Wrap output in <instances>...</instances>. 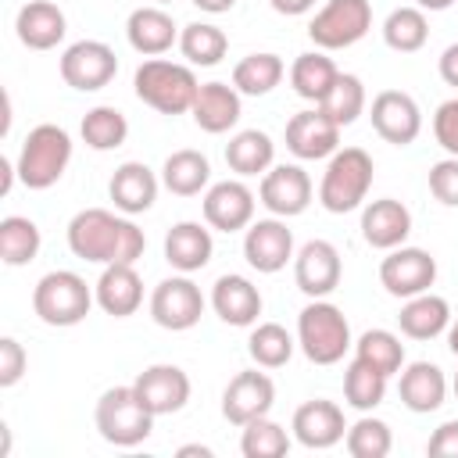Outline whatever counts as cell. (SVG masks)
Masks as SVG:
<instances>
[{
    "mask_svg": "<svg viewBox=\"0 0 458 458\" xmlns=\"http://www.w3.org/2000/svg\"><path fill=\"white\" fill-rule=\"evenodd\" d=\"M68 247L82 261L97 265H136L147 250L143 229L104 208H86L68 222Z\"/></svg>",
    "mask_w": 458,
    "mask_h": 458,
    "instance_id": "obj_1",
    "label": "cell"
},
{
    "mask_svg": "<svg viewBox=\"0 0 458 458\" xmlns=\"http://www.w3.org/2000/svg\"><path fill=\"white\" fill-rule=\"evenodd\" d=\"M132 86H136V97L147 107L161 111V114H182V111H190L193 100H197V89H200L193 68L175 64V61H165V57L143 61L136 68Z\"/></svg>",
    "mask_w": 458,
    "mask_h": 458,
    "instance_id": "obj_2",
    "label": "cell"
},
{
    "mask_svg": "<svg viewBox=\"0 0 458 458\" xmlns=\"http://www.w3.org/2000/svg\"><path fill=\"white\" fill-rule=\"evenodd\" d=\"M68 161H72V136L61 125L43 122L29 129L14 165H18V179L29 190H50L64 175Z\"/></svg>",
    "mask_w": 458,
    "mask_h": 458,
    "instance_id": "obj_3",
    "label": "cell"
},
{
    "mask_svg": "<svg viewBox=\"0 0 458 458\" xmlns=\"http://www.w3.org/2000/svg\"><path fill=\"white\" fill-rule=\"evenodd\" d=\"M372 157L361 147H344L329 157L322 182H318V200L326 211L333 215H347L354 208H361V200L369 197L372 186Z\"/></svg>",
    "mask_w": 458,
    "mask_h": 458,
    "instance_id": "obj_4",
    "label": "cell"
},
{
    "mask_svg": "<svg viewBox=\"0 0 458 458\" xmlns=\"http://www.w3.org/2000/svg\"><path fill=\"white\" fill-rule=\"evenodd\" d=\"M93 301H97V293L86 286V279L68 268L47 272L32 290V311L39 315V322L57 326V329L79 326L89 315Z\"/></svg>",
    "mask_w": 458,
    "mask_h": 458,
    "instance_id": "obj_5",
    "label": "cell"
},
{
    "mask_svg": "<svg viewBox=\"0 0 458 458\" xmlns=\"http://www.w3.org/2000/svg\"><path fill=\"white\" fill-rule=\"evenodd\" d=\"M297 344L308 361L315 365H336L351 347V326L344 311L322 297H315L297 315Z\"/></svg>",
    "mask_w": 458,
    "mask_h": 458,
    "instance_id": "obj_6",
    "label": "cell"
},
{
    "mask_svg": "<svg viewBox=\"0 0 458 458\" xmlns=\"http://www.w3.org/2000/svg\"><path fill=\"white\" fill-rule=\"evenodd\" d=\"M97 429L114 447H136L150 437L154 415L143 408L132 386H111L97 401Z\"/></svg>",
    "mask_w": 458,
    "mask_h": 458,
    "instance_id": "obj_7",
    "label": "cell"
},
{
    "mask_svg": "<svg viewBox=\"0 0 458 458\" xmlns=\"http://www.w3.org/2000/svg\"><path fill=\"white\" fill-rule=\"evenodd\" d=\"M372 29V4L369 0H326V7L311 18L308 36L322 50L354 47Z\"/></svg>",
    "mask_w": 458,
    "mask_h": 458,
    "instance_id": "obj_8",
    "label": "cell"
},
{
    "mask_svg": "<svg viewBox=\"0 0 458 458\" xmlns=\"http://www.w3.org/2000/svg\"><path fill=\"white\" fill-rule=\"evenodd\" d=\"M200 315H204V293H200V286L186 272L154 286V293H150V318L161 329H172V333L193 329L200 322Z\"/></svg>",
    "mask_w": 458,
    "mask_h": 458,
    "instance_id": "obj_9",
    "label": "cell"
},
{
    "mask_svg": "<svg viewBox=\"0 0 458 458\" xmlns=\"http://www.w3.org/2000/svg\"><path fill=\"white\" fill-rule=\"evenodd\" d=\"M114 75H118V57L100 39H79L61 54V79L79 93L104 89Z\"/></svg>",
    "mask_w": 458,
    "mask_h": 458,
    "instance_id": "obj_10",
    "label": "cell"
},
{
    "mask_svg": "<svg viewBox=\"0 0 458 458\" xmlns=\"http://www.w3.org/2000/svg\"><path fill=\"white\" fill-rule=\"evenodd\" d=\"M437 279V258L422 247H394L379 261V283L390 297H415L426 293Z\"/></svg>",
    "mask_w": 458,
    "mask_h": 458,
    "instance_id": "obj_11",
    "label": "cell"
},
{
    "mask_svg": "<svg viewBox=\"0 0 458 458\" xmlns=\"http://www.w3.org/2000/svg\"><path fill=\"white\" fill-rule=\"evenodd\" d=\"M369 118H372V129L394 143V147H408L419 140L422 132V111L415 104L411 93L404 89H383L372 97V107H369Z\"/></svg>",
    "mask_w": 458,
    "mask_h": 458,
    "instance_id": "obj_12",
    "label": "cell"
},
{
    "mask_svg": "<svg viewBox=\"0 0 458 458\" xmlns=\"http://www.w3.org/2000/svg\"><path fill=\"white\" fill-rule=\"evenodd\" d=\"M276 404V383L258 372V369H247V372H236L222 394V415L233 422V426H247L250 419H261L268 415Z\"/></svg>",
    "mask_w": 458,
    "mask_h": 458,
    "instance_id": "obj_13",
    "label": "cell"
},
{
    "mask_svg": "<svg viewBox=\"0 0 458 458\" xmlns=\"http://www.w3.org/2000/svg\"><path fill=\"white\" fill-rule=\"evenodd\" d=\"M286 147L301 161H318L333 157L340 150V125L315 104L311 111H297L286 122Z\"/></svg>",
    "mask_w": 458,
    "mask_h": 458,
    "instance_id": "obj_14",
    "label": "cell"
},
{
    "mask_svg": "<svg viewBox=\"0 0 458 458\" xmlns=\"http://www.w3.org/2000/svg\"><path fill=\"white\" fill-rule=\"evenodd\" d=\"M340 276H344V261L329 240H308L293 258V279L301 293H308L311 301L329 297L340 286Z\"/></svg>",
    "mask_w": 458,
    "mask_h": 458,
    "instance_id": "obj_15",
    "label": "cell"
},
{
    "mask_svg": "<svg viewBox=\"0 0 458 458\" xmlns=\"http://www.w3.org/2000/svg\"><path fill=\"white\" fill-rule=\"evenodd\" d=\"M258 197L272 215L293 218V215L308 211V204H311V179L301 165H276L261 175Z\"/></svg>",
    "mask_w": 458,
    "mask_h": 458,
    "instance_id": "obj_16",
    "label": "cell"
},
{
    "mask_svg": "<svg viewBox=\"0 0 458 458\" xmlns=\"http://www.w3.org/2000/svg\"><path fill=\"white\" fill-rule=\"evenodd\" d=\"M132 390L143 401V408L157 419V415L179 411L190 401V376L179 365H150L136 376Z\"/></svg>",
    "mask_w": 458,
    "mask_h": 458,
    "instance_id": "obj_17",
    "label": "cell"
},
{
    "mask_svg": "<svg viewBox=\"0 0 458 458\" xmlns=\"http://www.w3.org/2000/svg\"><path fill=\"white\" fill-rule=\"evenodd\" d=\"M204 218L218 233H240L254 222V193L240 179H222L204 193Z\"/></svg>",
    "mask_w": 458,
    "mask_h": 458,
    "instance_id": "obj_18",
    "label": "cell"
},
{
    "mask_svg": "<svg viewBox=\"0 0 458 458\" xmlns=\"http://www.w3.org/2000/svg\"><path fill=\"white\" fill-rule=\"evenodd\" d=\"M243 258H247L250 268L272 276V272L286 268V261L293 258V233L279 218L250 222L247 236H243Z\"/></svg>",
    "mask_w": 458,
    "mask_h": 458,
    "instance_id": "obj_19",
    "label": "cell"
},
{
    "mask_svg": "<svg viewBox=\"0 0 458 458\" xmlns=\"http://www.w3.org/2000/svg\"><path fill=\"white\" fill-rule=\"evenodd\" d=\"M344 433H347V422H344V411L336 401L315 397L293 411V437H297V444H304L311 451H326V447L340 444Z\"/></svg>",
    "mask_w": 458,
    "mask_h": 458,
    "instance_id": "obj_20",
    "label": "cell"
},
{
    "mask_svg": "<svg viewBox=\"0 0 458 458\" xmlns=\"http://www.w3.org/2000/svg\"><path fill=\"white\" fill-rule=\"evenodd\" d=\"M411 233V211L394 200V197H379L372 204H365L361 211V236L369 247L376 250H394L408 240Z\"/></svg>",
    "mask_w": 458,
    "mask_h": 458,
    "instance_id": "obj_21",
    "label": "cell"
},
{
    "mask_svg": "<svg viewBox=\"0 0 458 458\" xmlns=\"http://www.w3.org/2000/svg\"><path fill=\"white\" fill-rule=\"evenodd\" d=\"M125 36H129V47L143 57H157L165 50H172V43L179 39V29L172 21V14L157 4H147V7H136L125 21Z\"/></svg>",
    "mask_w": 458,
    "mask_h": 458,
    "instance_id": "obj_22",
    "label": "cell"
},
{
    "mask_svg": "<svg viewBox=\"0 0 458 458\" xmlns=\"http://www.w3.org/2000/svg\"><path fill=\"white\" fill-rule=\"evenodd\" d=\"M211 308L225 326H254L261 315V293L247 276H218Z\"/></svg>",
    "mask_w": 458,
    "mask_h": 458,
    "instance_id": "obj_23",
    "label": "cell"
},
{
    "mask_svg": "<svg viewBox=\"0 0 458 458\" xmlns=\"http://www.w3.org/2000/svg\"><path fill=\"white\" fill-rule=\"evenodd\" d=\"M397 394H401V404L415 415H429L444 404L447 397V379L440 372V365L433 361H411L408 369H401V379H397Z\"/></svg>",
    "mask_w": 458,
    "mask_h": 458,
    "instance_id": "obj_24",
    "label": "cell"
},
{
    "mask_svg": "<svg viewBox=\"0 0 458 458\" xmlns=\"http://www.w3.org/2000/svg\"><path fill=\"white\" fill-rule=\"evenodd\" d=\"M14 29H18V39L29 50H54L64 39L68 21H64V11L57 4H50V0H29L18 11Z\"/></svg>",
    "mask_w": 458,
    "mask_h": 458,
    "instance_id": "obj_25",
    "label": "cell"
},
{
    "mask_svg": "<svg viewBox=\"0 0 458 458\" xmlns=\"http://www.w3.org/2000/svg\"><path fill=\"white\" fill-rule=\"evenodd\" d=\"M107 193H111V200H114L118 211L143 215L157 200V175L143 161H125V165L114 168V175L107 182Z\"/></svg>",
    "mask_w": 458,
    "mask_h": 458,
    "instance_id": "obj_26",
    "label": "cell"
},
{
    "mask_svg": "<svg viewBox=\"0 0 458 458\" xmlns=\"http://www.w3.org/2000/svg\"><path fill=\"white\" fill-rule=\"evenodd\" d=\"M93 293L107 315L125 318V315H136V308L143 304V279L132 265H104Z\"/></svg>",
    "mask_w": 458,
    "mask_h": 458,
    "instance_id": "obj_27",
    "label": "cell"
},
{
    "mask_svg": "<svg viewBox=\"0 0 458 458\" xmlns=\"http://www.w3.org/2000/svg\"><path fill=\"white\" fill-rule=\"evenodd\" d=\"M190 114L204 132H229L240 122V89L229 82H204L197 89Z\"/></svg>",
    "mask_w": 458,
    "mask_h": 458,
    "instance_id": "obj_28",
    "label": "cell"
},
{
    "mask_svg": "<svg viewBox=\"0 0 458 458\" xmlns=\"http://www.w3.org/2000/svg\"><path fill=\"white\" fill-rule=\"evenodd\" d=\"M211 250H215L211 229H204L200 222H175L165 236V261L186 276L200 272L211 261Z\"/></svg>",
    "mask_w": 458,
    "mask_h": 458,
    "instance_id": "obj_29",
    "label": "cell"
},
{
    "mask_svg": "<svg viewBox=\"0 0 458 458\" xmlns=\"http://www.w3.org/2000/svg\"><path fill=\"white\" fill-rule=\"evenodd\" d=\"M397 326H401V333L411 336V340H433V336H440V333L451 326V304H447L444 297L429 293V290H426V293H415V297H408V304L401 308Z\"/></svg>",
    "mask_w": 458,
    "mask_h": 458,
    "instance_id": "obj_30",
    "label": "cell"
},
{
    "mask_svg": "<svg viewBox=\"0 0 458 458\" xmlns=\"http://www.w3.org/2000/svg\"><path fill=\"white\" fill-rule=\"evenodd\" d=\"M272 157H276V143L261 129H243L225 143V165L236 175H265L272 168Z\"/></svg>",
    "mask_w": 458,
    "mask_h": 458,
    "instance_id": "obj_31",
    "label": "cell"
},
{
    "mask_svg": "<svg viewBox=\"0 0 458 458\" xmlns=\"http://www.w3.org/2000/svg\"><path fill=\"white\" fill-rule=\"evenodd\" d=\"M336 75H340V68L333 64V57H326V54H318V50L301 54V57L290 64V86H293V93L304 97V100H311V104H322V100L329 97Z\"/></svg>",
    "mask_w": 458,
    "mask_h": 458,
    "instance_id": "obj_32",
    "label": "cell"
},
{
    "mask_svg": "<svg viewBox=\"0 0 458 458\" xmlns=\"http://www.w3.org/2000/svg\"><path fill=\"white\" fill-rule=\"evenodd\" d=\"M211 179V165L200 150H175L165 157V168H161V182L175 193V197H197Z\"/></svg>",
    "mask_w": 458,
    "mask_h": 458,
    "instance_id": "obj_33",
    "label": "cell"
},
{
    "mask_svg": "<svg viewBox=\"0 0 458 458\" xmlns=\"http://www.w3.org/2000/svg\"><path fill=\"white\" fill-rule=\"evenodd\" d=\"M286 75V64L279 54H247L233 68V86L247 97H265L272 93Z\"/></svg>",
    "mask_w": 458,
    "mask_h": 458,
    "instance_id": "obj_34",
    "label": "cell"
},
{
    "mask_svg": "<svg viewBox=\"0 0 458 458\" xmlns=\"http://www.w3.org/2000/svg\"><path fill=\"white\" fill-rule=\"evenodd\" d=\"M383 39L390 50L397 54H415L426 47L429 39V21H426V11L422 7H397L386 14L383 21Z\"/></svg>",
    "mask_w": 458,
    "mask_h": 458,
    "instance_id": "obj_35",
    "label": "cell"
},
{
    "mask_svg": "<svg viewBox=\"0 0 458 458\" xmlns=\"http://www.w3.org/2000/svg\"><path fill=\"white\" fill-rule=\"evenodd\" d=\"M39 225L25 215H7L0 222V261L18 268V265H29L36 254H39Z\"/></svg>",
    "mask_w": 458,
    "mask_h": 458,
    "instance_id": "obj_36",
    "label": "cell"
},
{
    "mask_svg": "<svg viewBox=\"0 0 458 458\" xmlns=\"http://www.w3.org/2000/svg\"><path fill=\"white\" fill-rule=\"evenodd\" d=\"M179 50L190 64H200V68H211L225 57L229 50V36L218 29V25H208V21H193L179 32Z\"/></svg>",
    "mask_w": 458,
    "mask_h": 458,
    "instance_id": "obj_37",
    "label": "cell"
},
{
    "mask_svg": "<svg viewBox=\"0 0 458 458\" xmlns=\"http://www.w3.org/2000/svg\"><path fill=\"white\" fill-rule=\"evenodd\" d=\"M79 132H82V143H86L89 150H114V147L125 143V136H129V122H125V114H122L118 107L100 104V107L86 111Z\"/></svg>",
    "mask_w": 458,
    "mask_h": 458,
    "instance_id": "obj_38",
    "label": "cell"
},
{
    "mask_svg": "<svg viewBox=\"0 0 458 458\" xmlns=\"http://www.w3.org/2000/svg\"><path fill=\"white\" fill-rule=\"evenodd\" d=\"M354 358H361L365 365H372L376 372H383L390 379L404 365V344L390 329H365L354 344Z\"/></svg>",
    "mask_w": 458,
    "mask_h": 458,
    "instance_id": "obj_39",
    "label": "cell"
},
{
    "mask_svg": "<svg viewBox=\"0 0 458 458\" xmlns=\"http://www.w3.org/2000/svg\"><path fill=\"white\" fill-rule=\"evenodd\" d=\"M344 397H347L351 408L372 411V408L386 397V376L376 372L372 365H365L361 358H354V361L344 369Z\"/></svg>",
    "mask_w": 458,
    "mask_h": 458,
    "instance_id": "obj_40",
    "label": "cell"
},
{
    "mask_svg": "<svg viewBox=\"0 0 458 458\" xmlns=\"http://www.w3.org/2000/svg\"><path fill=\"white\" fill-rule=\"evenodd\" d=\"M247 351L261 369H283L293 358V336L279 322H261V326H254Z\"/></svg>",
    "mask_w": 458,
    "mask_h": 458,
    "instance_id": "obj_41",
    "label": "cell"
},
{
    "mask_svg": "<svg viewBox=\"0 0 458 458\" xmlns=\"http://www.w3.org/2000/svg\"><path fill=\"white\" fill-rule=\"evenodd\" d=\"M344 444H347V454L351 458H386L390 447H394V433L383 419H358L354 426H347L344 433Z\"/></svg>",
    "mask_w": 458,
    "mask_h": 458,
    "instance_id": "obj_42",
    "label": "cell"
},
{
    "mask_svg": "<svg viewBox=\"0 0 458 458\" xmlns=\"http://www.w3.org/2000/svg\"><path fill=\"white\" fill-rule=\"evenodd\" d=\"M318 107H322L340 129L351 125V122H358V114L365 111V86H361V79L340 72L336 82H333V89H329V97H326Z\"/></svg>",
    "mask_w": 458,
    "mask_h": 458,
    "instance_id": "obj_43",
    "label": "cell"
},
{
    "mask_svg": "<svg viewBox=\"0 0 458 458\" xmlns=\"http://www.w3.org/2000/svg\"><path fill=\"white\" fill-rule=\"evenodd\" d=\"M240 451L247 458H283L290 451V437H286V429L279 422H272L268 415H261V419H250L243 426Z\"/></svg>",
    "mask_w": 458,
    "mask_h": 458,
    "instance_id": "obj_44",
    "label": "cell"
},
{
    "mask_svg": "<svg viewBox=\"0 0 458 458\" xmlns=\"http://www.w3.org/2000/svg\"><path fill=\"white\" fill-rule=\"evenodd\" d=\"M429 193L440 204L458 208V157H444L429 168Z\"/></svg>",
    "mask_w": 458,
    "mask_h": 458,
    "instance_id": "obj_45",
    "label": "cell"
},
{
    "mask_svg": "<svg viewBox=\"0 0 458 458\" xmlns=\"http://www.w3.org/2000/svg\"><path fill=\"white\" fill-rule=\"evenodd\" d=\"M433 136H437V143L451 157H458V97H451V100H444L437 107V114H433Z\"/></svg>",
    "mask_w": 458,
    "mask_h": 458,
    "instance_id": "obj_46",
    "label": "cell"
},
{
    "mask_svg": "<svg viewBox=\"0 0 458 458\" xmlns=\"http://www.w3.org/2000/svg\"><path fill=\"white\" fill-rule=\"evenodd\" d=\"M29 354L14 336H0V386H14L25 376Z\"/></svg>",
    "mask_w": 458,
    "mask_h": 458,
    "instance_id": "obj_47",
    "label": "cell"
},
{
    "mask_svg": "<svg viewBox=\"0 0 458 458\" xmlns=\"http://www.w3.org/2000/svg\"><path fill=\"white\" fill-rule=\"evenodd\" d=\"M426 454H433V458H458V419H451V422L433 429V437L426 444Z\"/></svg>",
    "mask_w": 458,
    "mask_h": 458,
    "instance_id": "obj_48",
    "label": "cell"
},
{
    "mask_svg": "<svg viewBox=\"0 0 458 458\" xmlns=\"http://www.w3.org/2000/svg\"><path fill=\"white\" fill-rule=\"evenodd\" d=\"M437 68H440V79L458 89V43H451V47L440 54V64H437Z\"/></svg>",
    "mask_w": 458,
    "mask_h": 458,
    "instance_id": "obj_49",
    "label": "cell"
},
{
    "mask_svg": "<svg viewBox=\"0 0 458 458\" xmlns=\"http://www.w3.org/2000/svg\"><path fill=\"white\" fill-rule=\"evenodd\" d=\"M279 14H290V18H297V14H308L311 7H315V0H268Z\"/></svg>",
    "mask_w": 458,
    "mask_h": 458,
    "instance_id": "obj_50",
    "label": "cell"
},
{
    "mask_svg": "<svg viewBox=\"0 0 458 458\" xmlns=\"http://www.w3.org/2000/svg\"><path fill=\"white\" fill-rule=\"evenodd\" d=\"M193 4H197L200 11H208V14H225L236 0H193Z\"/></svg>",
    "mask_w": 458,
    "mask_h": 458,
    "instance_id": "obj_51",
    "label": "cell"
},
{
    "mask_svg": "<svg viewBox=\"0 0 458 458\" xmlns=\"http://www.w3.org/2000/svg\"><path fill=\"white\" fill-rule=\"evenodd\" d=\"M179 458H211V447H204V444H186V447H179Z\"/></svg>",
    "mask_w": 458,
    "mask_h": 458,
    "instance_id": "obj_52",
    "label": "cell"
},
{
    "mask_svg": "<svg viewBox=\"0 0 458 458\" xmlns=\"http://www.w3.org/2000/svg\"><path fill=\"white\" fill-rule=\"evenodd\" d=\"M454 0H415V7H422V11H447Z\"/></svg>",
    "mask_w": 458,
    "mask_h": 458,
    "instance_id": "obj_53",
    "label": "cell"
},
{
    "mask_svg": "<svg viewBox=\"0 0 458 458\" xmlns=\"http://www.w3.org/2000/svg\"><path fill=\"white\" fill-rule=\"evenodd\" d=\"M447 347H451V354L458 358V315H454V322H451V329H447Z\"/></svg>",
    "mask_w": 458,
    "mask_h": 458,
    "instance_id": "obj_54",
    "label": "cell"
},
{
    "mask_svg": "<svg viewBox=\"0 0 458 458\" xmlns=\"http://www.w3.org/2000/svg\"><path fill=\"white\" fill-rule=\"evenodd\" d=\"M451 386H454V397H458V372H454V383Z\"/></svg>",
    "mask_w": 458,
    "mask_h": 458,
    "instance_id": "obj_55",
    "label": "cell"
},
{
    "mask_svg": "<svg viewBox=\"0 0 458 458\" xmlns=\"http://www.w3.org/2000/svg\"><path fill=\"white\" fill-rule=\"evenodd\" d=\"M154 4H168V0H154Z\"/></svg>",
    "mask_w": 458,
    "mask_h": 458,
    "instance_id": "obj_56",
    "label": "cell"
}]
</instances>
